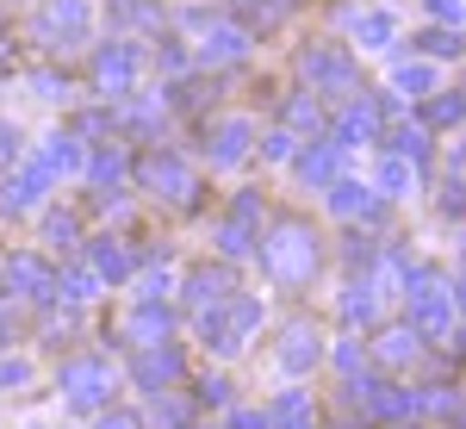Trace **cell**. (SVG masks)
<instances>
[{
  "label": "cell",
  "mask_w": 466,
  "mask_h": 429,
  "mask_svg": "<svg viewBox=\"0 0 466 429\" xmlns=\"http://www.w3.org/2000/svg\"><path fill=\"white\" fill-rule=\"evenodd\" d=\"M261 261H268L274 281H305V274L318 268V237L287 218V224H274V237L261 243Z\"/></svg>",
  "instance_id": "obj_1"
},
{
  "label": "cell",
  "mask_w": 466,
  "mask_h": 429,
  "mask_svg": "<svg viewBox=\"0 0 466 429\" xmlns=\"http://www.w3.org/2000/svg\"><path fill=\"white\" fill-rule=\"evenodd\" d=\"M404 292H410V330L417 336H441L448 330V286L435 281L430 268H417V274H404Z\"/></svg>",
  "instance_id": "obj_2"
},
{
  "label": "cell",
  "mask_w": 466,
  "mask_h": 429,
  "mask_svg": "<svg viewBox=\"0 0 466 429\" xmlns=\"http://www.w3.org/2000/svg\"><path fill=\"white\" fill-rule=\"evenodd\" d=\"M305 75H311V94H355V63H349V50H336V44H311L305 50Z\"/></svg>",
  "instance_id": "obj_3"
},
{
  "label": "cell",
  "mask_w": 466,
  "mask_h": 429,
  "mask_svg": "<svg viewBox=\"0 0 466 429\" xmlns=\"http://www.w3.org/2000/svg\"><path fill=\"white\" fill-rule=\"evenodd\" d=\"M137 175H144V187H156V193L168 187V199H180V206L193 199V169H187L180 156H168V149L144 156V169H137Z\"/></svg>",
  "instance_id": "obj_4"
},
{
  "label": "cell",
  "mask_w": 466,
  "mask_h": 429,
  "mask_svg": "<svg viewBox=\"0 0 466 429\" xmlns=\"http://www.w3.org/2000/svg\"><path fill=\"white\" fill-rule=\"evenodd\" d=\"M94 81H100L106 94H131V81H137V56H131V44H106L100 63H94Z\"/></svg>",
  "instance_id": "obj_5"
},
{
  "label": "cell",
  "mask_w": 466,
  "mask_h": 429,
  "mask_svg": "<svg viewBox=\"0 0 466 429\" xmlns=\"http://www.w3.org/2000/svg\"><path fill=\"white\" fill-rule=\"evenodd\" d=\"M81 32H87V0H50V13L37 19V37H63V44H75Z\"/></svg>",
  "instance_id": "obj_6"
},
{
  "label": "cell",
  "mask_w": 466,
  "mask_h": 429,
  "mask_svg": "<svg viewBox=\"0 0 466 429\" xmlns=\"http://www.w3.org/2000/svg\"><path fill=\"white\" fill-rule=\"evenodd\" d=\"M6 286H13L19 299H50V292H56L50 268H44L37 255H13V261H6Z\"/></svg>",
  "instance_id": "obj_7"
},
{
  "label": "cell",
  "mask_w": 466,
  "mask_h": 429,
  "mask_svg": "<svg viewBox=\"0 0 466 429\" xmlns=\"http://www.w3.org/2000/svg\"><path fill=\"white\" fill-rule=\"evenodd\" d=\"M63 393H69L75 404H100V398H106L100 361H69V367H63Z\"/></svg>",
  "instance_id": "obj_8"
},
{
  "label": "cell",
  "mask_w": 466,
  "mask_h": 429,
  "mask_svg": "<svg viewBox=\"0 0 466 429\" xmlns=\"http://www.w3.org/2000/svg\"><path fill=\"white\" fill-rule=\"evenodd\" d=\"M373 138H380V100H355L336 125V149L342 143H373Z\"/></svg>",
  "instance_id": "obj_9"
},
{
  "label": "cell",
  "mask_w": 466,
  "mask_h": 429,
  "mask_svg": "<svg viewBox=\"0 0 466 429\" xmlns=\"http://www.w3.org/2000/svg\"><path fill=\"white\" fill-rule=\"evenodd\" d=\"M168 305H137V312H131V323H125V336H131V342H144V349H156V342H162V336H168Z\"/></svg>",
  "instance_id": "obj_10"
},
{
  "label": "cell",
  "mask_w": 466,
  "mask_h": 429,
  "mask_svg": "<svg viewBox=\"0 0 466 429\" xmlns=\"http://www.w3.org/2000/svg\"><path fill=\"white\" fill-rule=\"evenodd\" d=\"M249 118H224L218 125V149H212V169H237L243 162V149H249Z\"/></svg>",
  "instance_id": "obj_11"
},
{
  "label": "cell",
  "mask_w": 466,
  "mask_h": 429,
  "mask_svg": "<svg viewBox=\"0 0 466 429\" xmlns=\"http://www.w3.org/2000/svg\"><path fill=\"white\" fill-rule=\"evenodd\" d=\"M44 187H50V175H44V169H25L19 180H6V199H0V206H6V212H32L37 199H44Z\"/></svg>",
  "instance_id": "obj_12"
},
{
  "label": "cell",
  "mask_w": 466,
  "mask_h": 429,
  "mask_svg": "<svg viewBox=\"0 0 466 429\" xmlns=\"http://www.w3.org/2000/svg\"><path fill=\"white\" fill-rule=\"evenodd\" d=\"M175 373H180L175 349H144V355H137V386H168Z\"/></svg>",
  "instance_id": "obj_13"
},
{
  "label": "cell",
  "mask_w": 466,
  "mask_h": 429,
  "mask_svg": "<svg viewBox=\"0 0 466 429\" xmlns=\"http://www.w3.org/2000/svg\"><path fill=\"white\" fill-rule=\"evenodd\" d=\"M280 361H287L292 373H305V367L318 361V330H311V323H292V330H287V349H280Z\"/></svg>",
  "instance_id": "obj_14"
},
{
  "label": "cell",
  "mask_w": 466,
  "mask_h": 429,
  "mask_svg": "<svg viewBox=\"0 0 466 429\" xmlns=\"http://www.w3.org/2000/svg\"><path fill=\"white\" fill-rule=\"evenodd\" d=\"M187 299H193V305H218V299H230V274H224V268H193Z\"/></svg>",
  "instance_id": "obj_15"
},
{
  "label": "cell",
  "mask_w": 466,
  "mask_h": 429,
  "mask_svg": "<svg viewBox=\"0 0 466 429\" xmlns=\"http://www.w3.org/2000/svg\"><path fill=\"white\" fill-rule=\"evenodd\" d=\"M249 50V32L243 26H218L212 37H206V63H237Z\"/></svg>",
  "instance_id": "obj_16"
},
{
  "label": "cell",
  "mask_w": 466,
  "mask_h": 429,
  "mask_svg": "<svg viewBox=\"0 0 466 429\" xmlns=\"http://www.w3.org/2000/svg\"><path fill=\"white\" fill-rule=\"evenodd\" d=\"M329 175H336V143H323V149H305V156H299V180H305V187H323Z\"/></svg>",
  "instance_id": "obj_17"
},
{
  "label": "cell",
  "mask_w": 466,
  "mask_h": 429,
  "mask_svg": "<svg viewBox=\"0 0 466 429\" xmlns=\"http://www.w3.org/2000/svg\"><path fill=\"white\" fill-rule=\"evenodd\" d=\"M329 206H336V212L342 218H373L380 212V206H373V193H367V187H349V180H342V187H329Z\"/></svg>",
  "instance_id": "obj_18"
},
{
  "label": "cell",
  "mask_w": 466,
  "mask_h": 429,
  "mask_svg": "<svg viewBox=\"0 0 466 429\" xmlns=\"http://www.w3.org/2000/svg\"><path fill=\"white\" fill-rule=\"evenodd\" d=\"M94 268H100V274H106V281H125V274H131V250H118V243H94Z\"/></svg>",
  "instance_id": "obj_19"
},
{
  "label": "cell",
  "mask_w": 466,
  "mask_h": 429,
  "mask_svg": "<svg viewBox=\"0 0 466 429\" xmlns=\"http://www.w3.org/2000/svg\"><path fill=\"white\" fill-rule=\"evenodd\" d=\"M355 37H360V50H386L392 44V13H367L355 26Z\"/></svg>",
  "instance_id": "obj_20"
},
{
  "label": "cell",
  "mask_w": 466,
  "mask_h": 429,
  "mask_svg": "<svg viewBox=\"0 0 466 429\" xmlns=\"http://www.w3.org/2000/svg\"><path fill=\"white\" fill-rule=\"evenodd\" d=\"M373 312H380L373 286H367V281H360V286H349V299H342V318H349V323H373Z\"/></svg>",
  "instance_id": "obj_21"
},
{
  "label": "cell",
  "mask_w": 466,
  "mask_h": 429,
  "mask_svg": "<svg viewBox=\"0 0 466 429\" xmlns=\"http://www.w3.org/2000/svg\"><path fill=\"white\" fill-rule=\"evenodd\" d=\"M392 87H398V94H430V87H435V75H430V63H398V75H392Z\"/></svg>",
  "instance_id": "obj_22"
},
{
  "label": "cell",
  "mask_w": 466,
  "mask_h": 429,
  "mask_svg": "<svg viewBox=\"0 0 466 429\" xmlns=\"http://www.w3.org/2000/svg\"><path fill=\"white\" fill-rule=\"evenodd\" d=\"M75 162H81L75 138H50V149H44V162H37V169H44V175H56V169H75Z\"/></svg>",
  "instance_id": "obj_23"
},
{
  "label": "cell",
  "mask_w": 466,
  "mask_h": 429,
  "mask_svg": "<svg viewBox=\"0 0 466 429\" xmlns=\"http://www.w3.org/2000/svg\"><path fill=\"white\" fill-rule=\"evenodd\" d=\"M218 250H224V255H249L255 250V243H249V224L224 218V224H218Z\"/></svg>",
  "instance_id": "obj_24"
},
{
  "label": "cell",
  "mask_w": 466,
  "mask_h": 429,
  "mask_svg": "<svg viewBox=\"0 0 466 429\" xmlns=\"http://www.w3.org/2000/svg\"><path fill=\"white\" fill-rule=\"evenodd\" d=\"M466 118V94H435L430 100V125H461Z\"/></svg>",
  "instance_id": "obj_25"
},
{
  "label": "cell",
  "mask_w": 466,
  "mask_h": 429,
  "mask_svg": "<svg viewBox=\"0 0 466 429\" xmlns=\"http://www.w3.org/2000/svg\"><path fill=\"white\" fill-rule=\"evenodd\" d=\"M392 149L410 156V162H430V131H410V125H404V131H392Z\"/></svg>",
  "instance_id": "obj_26"
},
{
  "label": "cell",
  "mask_w": 466,
  "mask_h": 429,
  "mask_svg": "<svg viewBox=\"0 0 466 429\" xmlns=\"http://www.w3.org/2000/svg\"><path fill=\"white\" fill-rule=\"evenodd\" d=\"M380 355L386 361H410L417 355V330H386V336H380Z\"/></svg>",
  "instance_id": "obj_27"
},
{
  "label": "cell",
  "mask_w": 466,
  "mask_h": 429,
  "mask_svg": "<svg viewBox=\"0 0 466 429\" xmlns=\"http://www.w3.org/2000/svg\"><path fill=\"white\" fill-rule=\"evenodd\" d=\"M404 187H410V162L404 156H386L380 162V193H404Z\"/></svg>",
  "instance_id": "obj_28"
},
{
  "label": "cell",
  "mask_w": 466,
  "mask_h": 429,
  "mask_svg": "<svg viewBox=\"0 0 466 429\" xmlns=\"http://www.w3.org/2000/svg\"><path fill=\"white\" fill-rule=\"evenodd\" d=\"M417 44H423L430 56H454V50H461V32H441V26H435V32H423Z\"/></svg>",
  "instance_id": "obj_29"
},
{
  "label": "cell",
  "mask_w": 466,
  "mask_h": 429,
  "mask_svg": "<svg viewBox=\"0 0 466 429\" xmlns=\"http://www.w3.org/2000/svg\"><path fill=\"white\" fill-rule=\"evenodd\" d=\"M44 230H50V243H56V250H75V237H81V224H75L69 212H63V218H50Z\"/></svg>",
  "instance_id": "obj_30"
},
{
  "label": "cell",
  "mask_w": 466,
  "mask_h": 429,
  "mask_svg": "<svg viewBox=\"0 0 466 429\" xmlns=\"http://www.w3.org/2000/svg\"><path fill=\"white\" fill-rule=\"evenodd\" d=\"M125 175V156H118V149H100V156H94V180H118Z\"/></svg>",
  "instance_id": "obj_31"
},
{
  "label": "cell",
  "mask_w": 466,
  "mask_h": 429,
  "mask_svg": "<svg viewBox=\"0 0 466 429\" xmlns=\"http://www.w3.org/2000/svg\"><path fill=\"white\" fill-rule=\"evenodd\" d=\"M63 299H94V274H81V268H75V274H63Z\"/></svg>",
  "instance_id": "obj_32"
},
{
  "label": "cell",
  "mask_w": 466,
  "mask_h": 429,
  "mask_svg": "<svg viewBox=\"0 0 466 429\" xmlns=\"http://www.w3.org/2000/svg\"><path fill=\"white\" fill-rule=\"evenodd\" d=\"M292 125H305V131H318V118H323V112H318V100H292Z\"/></svg>",
  "instance_id": "obj_33"
},
{
  "label": "cell",
  "mask_w": 466,
  "mask_h": 429,
  "mask_svg": "<svg viewBox=\"0 0 466 429\" xmlns=\"http://www.w3.org/2000/svg\"><path fill=\"white\" fill-rule=\"evenodd\" d=\"M25 380H32L25 361H0V393H6V386H25Z\"/></svg>",
  "instance_id": "obj_34"
},
{
  "label": "cell",
  "mask_w": 466,
  "mask_h": 429,
  "mask_svg": "<svg viewBox=\"0 0 466 429\" xmlns=\"http://www.w3.org/2000/svg\"><path fill=\"white\" fill-rule=\"evenodd\" d=\"M199 398H206V404H224V398H230V386L212 373V380H199Z\"/></svg>",
  "instance_id": "obj_35"
},
{
  "label": "cell",
  "mask_w": 466,
  "mask_h": 429,
  "mask_svg": "<svg viewBox=\"0 0 466 429\" xmlns=\"http://www.w3.org/2000/svg\"><path fill=\"white\" fill-rule=\"evenodd\" d=\"M435 19H466V0H430Z\"/></svg>",
  "instance_id": "obj_36"
},
{
  "label": "cell",
  "mask_w": 466,
  "mask_h": 429,
  "mask_svg": "<svg viewBox=\"0 0 466 429\" xmlns=\"http://www.w3.org/2000/svg\"><path fill=\"white\" fill-rule=\"evenodd\" d=\"M261 156H268V162H287V156H292V138H268V143H261Z\"/></svg>",
  "instance_id": "obj_37"
},
{
  "label": "cell",
  "mask_w": 466,
  "mask_h": 429,
  "mask_svg": "<svg viewBox=\"0 0 466 429\" xmlns=\"http://www.w3.org/2000/svg\"><path fill=\"white\" fill-rule=\"evenodd\" d=\"M13 156H19V131H13V125H0V162H13Z\"/></svg>",
  "instance_id": "obj_38"
},
{
  "label": "cell",
  "mask_w": 466,
  "mask_h": 429,
  "mask_svg": "<svg viewBox=\"0 0 466 429\" xmlns=\"http://www.w3.org/2000/svg\"><path fill=\"white\" fill-rule=\"evenodd\" d=\"M336 367H342V373H355V367H360V349H355V342H342V349H336Z\"/></svg>",
  "instance_id": "obj_39"
},
{
  "label": "cell",
  "mask_w": 466,
  "mask_h": 429,
  "mask_svg": "<svg viewBox=\"0 0 466 429\" xmlns=\"http://www.w3.org/2000/svg\"><path fill=\"white\" fill-rule=\"evenodd\" d=\"M441 206H448L454 218H466V187H448V199H441Z\"/></svg>",
  "instance_id": "obj_40"
},
{
  "label": "cell",
  "mask_w": 466,
  "mask_h": 429,
  "mask_svg": "<svg viewBox=\"0 0 466 429\" xmlns=\"http://www.w3.org/2000/svg\"><path fill=\"white\" fill-rule=\"evenodd\" d=\"M349 261H360V268H367V261H373V243H367V237H355V243H349Z\"/></svg>",
  "instance_id": "obj_41"
},
{
  "label": "cell",
  "mask_w": 466,
  "mask_h": 429,
  "mask_svg": "<svg viewBox=\"0 0 466 429\" xmlns=\"http://www.w3.org/2000/svg\"><path fill=\"white\" fill-rule=\"evenodd\" d=\"M100 429H137V417H125V411H118V417H106Z\"/></svg>",
  "instance_id": "obj_42"
},
{
  "label": "cell",
  "mask_w": 466,
  "mask_h": 429,
  "mask_svg": "<svg viewBox=\"0 0 466 429\" xmlns=\"http://www.w3.org/2000/svg\"><path fill=\"white\" fill-rule=\"evenodd\" d=\"M448 299H454V305H466V281H461V286H454V292H448Z\"/></svg>",
  "instance_id": "obj_43"
},
{
  "label": "cell",
  "mask_w": 466,
  "mask_h": 429,
  "mask_svg": "<svg viewBox=\"0 0 466 429\" xmlns=\"http://www.w3.org/2000/svg\"><path fill=\"white\" fill-rule=\"evenodd\" d=\"M0 56H6V44H0Z\"/></svg>",
  "instance_id": "obj_44"
}]
</instances>
